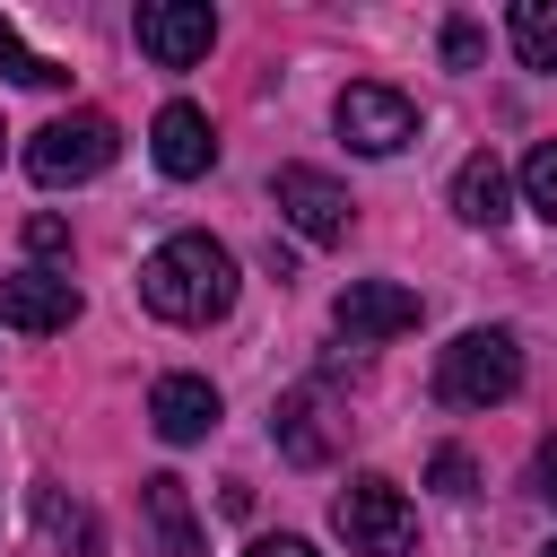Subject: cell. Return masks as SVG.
I'll use <instances>...</instances> for the list:
<instances>
[{"instance_id": "1", "label": "cell", "mask_w": 557, "mask_h": 557, "mask_svg": "<svg viewBox=\"0 0 557 557\" xmlns=\"http://www.w3.org/2000/svg\"><path fill=\"white\" fill-rule=\"evenodd\" d=\"M139 305L157 313V322H183V331H200V322H218L226 305H235V252L218 244V235H165L148 261H139Z\"/></svg>"}, {"instance_id": "2", "label": "cell", "mask_w": 557, "mask_h": 557, "mask_svg": "<svg viewBox=\"0 0 557 557\" xmlns=\"http://www.w3.org/2000/svg\"><path fill=\"white\" fill-rule=\"evenodd\" d=\"M522 392V348L513 331H461L444 357H435V400L453 409H496Z\"/></svg>"}, {"instance_id": "3", "label": "cell", "mask_w": 557, "mask_h": 557, "mask_svg": "<svg viewBox=\"0 0 557 557\" xmlns=\"http://www.w3.org/2000/svg\"><path fill=\"white\" fill-rule=\"evenodd\" d=\"M113 122L104 113H52L35 139H26V174L44 183V191H61V183H87V174H104L113 165Z\"/></svg>"}, {"instance_id": "4", "label": "cell", "mask_w": 557, "mask_h": 557, "mask_svg": "<svg viewBox=\"0 0 557 557\" xmlns=\"http://www.w3.org/2000/svg\"><path fill=\"white\" fill-rule=\"evenodd\" d=\"M331 513H339V540H348L357 557H409V548H418V513H409V496H400L392 479H374V470L348 479Z\"/></svg>"}, {"instance_id": "5", "label": "cell", "mask_w": 557, "mask_h": 557, "mask_svg": "<svg viewBox=\"0 0 557 557\" xmlns=\"http://www.w3.org/2000/svg\"><path fill=\"white\" fill-rule=\"evenodd\" d=\"M339 139L357 148V157H400L409 139H418V104L400 96V87H383V78H357V87H339Z\"/></svg>"}, {"instance_id": "6", "label": "cell", "mask_w": 557, "mask_h": 557, "mask_svg": "<svg viewBox=\"0 0 557 557\" xmlns=\"http://www.w3.org/2000/svg\"><path fill=\"white\" fill-rule=\"evenodd\" d=\"M131 35H139V52H148L157 70H191V61L218 44V9H209V0H139Z\"/></svg>"}, {"instance_id": "7", "label": "cell", "mask_w": 557, "mask_h": 557, "mask_svg": "<svg viewBox=\"0 0 557 557\" xmlns=\"http://www.w3.org/2000/svg\"><path fill=\"white\" fill-rule=\"evenodd\" d=\"M270 200H278V209H287V226H296V235H313V244H339V235H348V218H357V200H348L322 165H278Z\"/></svg>"}, {"instance_id": "8", "label": "cell", "mask_w": 557, "mask_h": 557, "mask_svg": "<svg viewBox=\"0 0 557 557\" xmlns=\"http://www.w3.org/2000/svg\"><path fill=\"white\" fill-rule=\"evenodd\" d=\"M418 287H392V278H348L339 287V331L348 339H400V331H418Z\"/></svg>"}, {"instance_id": "9", "label": "cell", "mask_w": 557, "mask_h": 557, "mask_svg": "<svg viewBox=\"0 0 557 557\" xmlns=\"http://www.w3.org/2000/svg\"><path fill=\"white\" fill-rule=\"evenodd\" d=\"M0 322L9 331H70L78 322V287L52 270H9L0 278Z\"/></svg>"}, {"instance_id": "10", "label": "cell", "mask_w": 557, "mask_h": 557, "mask_svg": "<svg viewBox=\"0 0 557 557\" xmlns=\"http://www.w3.org/2000/svg\"><path fill=\"white\" fill-rule=\"evenodd\" d=\"M148 148H157V165H165L174 183H191V174H209V165H218V131H209V113H200V104H183V96L157 113Z\"/></svg>"}, {"instance_id": "11", "label": "cell", "mask_w": 557, "mask_h": 557, "mask_svg": "<svg viewBox=\"0 0 557 557\" xmlns=\"http://www.w3.org/2000/svg\"><path fill=\"white\" fill-rule=\"evenodd\" d=\"M148 426H157L165 444H200V435L218 426V383H200V374H165V383L148 392Z\"/></svg>"}, {"instance_id": "12", "label": "cell", "mask_w": 557, "mask_h": 557, "mask_svg": "<svg viewBox=\"0 0 557 557\" xmlns=\"http://www.w3.org/2000/svg\"><path fill=\"white\" fill-rule=\"evenodd\" d=\"M139 513H148V540H157V557H200V513H191V487H183L174 470L139 479Z\"/></svg>"}, {"instance_id": "13", "label": "cell", "mask_w": 557, "mask_h": 557, "mask_svg": "<svg viewBox=\"0 0 557 557\" xmlns=\"http://www.w3.org/2000/svg\"><path fill=\"white\" fill-rule=\"evenodd\" d=\"M453 209L470 218V226H505L513 218V183H505V165L479 148V157H461V174H453Z\"/></svg>"}, {"instance_id": "14", "label": "cell", "mask_w": 557, "mask_h": 557, "mask_svg": "<svg viewBox=\"0 0 557 557\" xmlns=\"http://www.w3.org/2000/svg\"><path fill=\"white\" fill-rule=\"evenodd\" d=\"M270 435H278V453H287L296 470H322V461H331V426H322V400H313V392H287V400L270 409Z\"/></svg>"}, {"instance_id": "15", "label": "cell", "mask_w": 557, "mask_h": 557, "mask_svg": "<svg viewBox=\"0 0 557 557\" xmlns=\"http://www.w3.org/2000/svg\"><path fill=\"white\" fill-rule=\"evenodd\" d=\"M35 522H44V540H52L61 557H96V548H104V522H96L78 496H61V487H35Z\"/></svg>"}, {"instance_id": "16", "label": "cell", "mask_w": 557, "mask_h": 557, "mask_svg": "<svg viewBox=\"0 0 557 557\" xmlns=\"http://www.w3.org/2000/svg\"><path fill=\"white\" fill-rule=\"evenodd\" d=\"M505 35H513L522 70H557V0H513Z\"/></svg>"}, {"instance_id": "17", "label": "cell", "mask_w": 557, "mask_h": 557, "mask_svg": "<svg viewBox=\"0 0 557 557\" xmlns=\"http://www.w3.org/2000/svg\"><path fill=\"white\" fill-rule=\"evenodd\" d=\"M0 78H17V87H61L70 70H61V61H44V52H26V35L0 17Z\"/></svg>"}, {"instance_id": "18", "label": "cell", "mask_w": 557, "mask_h": 557, "mask_svg": "<svg viewBox=\"0 0 557 557\" xmlns=\"http://www.w3.org/2000/svg\"><path fill=\"white\" fill-rule=\"evenodd\" d=\"M522 191H531L540 218H557V139H540V148L522 157Z\"/></svg>"}, {"instance_id": "19", "label": "cell", "mask_w": 557, "mask_h": 557, "mask_svg": "<svg viewBox=\"0 0 557 557\" xmlns=\"http://www.w3.org/2000/svg\"><path fill=\"white\" fill-rule=\"evenodd\" d=\"M426 479H435L444 496H470V487H479V470H470V453H453V444L435 453V470H426Z\"/></svg>"}, {"instance_id": "20", "label": "cell", "mask_w": 557, "mask_h": 557, "mask_svg": "<svg viewBox=\"0 0 557 557\" xmlns=\"http://www.w3.org/2000/svg\"><path fill=\"white\" fill-rule=\"evenodd\" d=\"M444 61H453V70H470V61H479V26H470V17H453V26H444Z\"/></svg>"}, {"instance_id": "21", "label": "cell", "mask_w": 557, "mask_h": 557, "mask_svg": "<svg viewBox=\"0 0 557 557\" xmlns=\"http://www.w3.org/2000/svg\"><path fill=\"white\" fill-rule=\"evenodd\" d=\"M26 244L52 261V252H70V226H61V218H26Z\"/></svg>"}, {"instance_id": "22", "label": "cell", "mask_w": 557, "mask_h": 557, "mask_svg": "<svg viewBox=\"0 0 557 557\" xmlns=\"http://www.w3.org/2000/svg\"><path fill=\"white\" fill-rule=\"evenodd\" d=\"M244 557H313V540H252Z\"/></svg>"}, {"instance_id": "23", "label": "cell", "mask_w": 557, "mask_h": 557, "mask_svg": "<svg viewBox=\"0 0 557 557\" xmlns=\"http://www.w3.org/2000/svg\"><path fill=\"white\" fill-rule=\"evenodd\" d=\"M540 479H548V496H557V444H548V453H540Z\"/></svg>"}, {"instance_id": "24", "label": "cell", "mask_w": 557, "mask_h": 557, "mask_svg": "<svg viewBox=\"0 0 557 557\" xmlns=\"http://www.w3.org/2000/svg\"><path fill=\"white\" fill-rule=\"evenodd\" d=\"M540 557H557V540H548V548H540Z\"/></svg>"}]
</instances>
